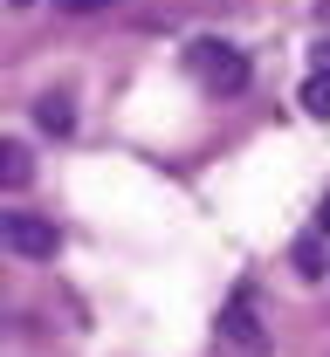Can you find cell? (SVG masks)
<instances>
[{"mask_svg":"<svg viewBox=\"0 0 330 357\" xmlns=\"http://www.w3.org/2000/svg\"><path fill=\"white\" fill-rule=\"evenodd\" d=\"M35 124H42L48 137H69L76 131V103H69V96H42V103H35Z\"/></svg>","mask_w":330,"mask_h":357,"instance_id":"cell-4","label":"cell"},{"mask_svg":"<svg viewBox=\"0 0 330 357\" xmlns=\"http://www.w3.org/2000/svg\"><path fill=\"white\" fill-rule=\"evenodd\" d=\"M296 268H303V275H317V268H324V261H317V241H296Z\"/></svg>","mask_w":330,"mask_h":357,"instance_id":"cell-7","label":"cell"},{"mask_svg":"<svg viewBox=\"0 0 330 357\" xmlns=\"http://www.w3.org/2000/svg\"><path fill=\"white\" fill-rule=\"evenodd\" d=\"M7 248L21 255V261H55V248H62V234L35 213H7Z\"/></svg>","mask_w":330,"mask_h":357,"instance_id":"cell-2","label":"cell"},{"mask_svg":"<svg viewBox=\"0 0 330 357\" xmlns=\"http://www.w3.org/2000/svg\"><path fill=\"white\" fill-rule=\"evenodd\" d=\"M62 7H69V14H103L110 0H62Z\"/></svg>","mask_w":330,"mask_h":357,"instance_id":"cell-9","label":"cell"},{"mask_svg":"<svg viewBox=\"0 0 330 357\" xmlns=\"http://www.w3.org/2000/svg\"><path fill=\"white\" fill-rule=\"evenodd\" d=\"M310 62H317V76H330V35H324V42H310Z\"/></svg>","mask_w":330,"mask_h":357,"instance_id":"cell-8","label":"cell"},{"mask_svg":"<svg viewBox=\"0 0 330 357\" xmlns=\"http://www.w3.org/2000/svg\"><path fill=\"white\" fill-rule=\"evenodd\" d=\"M303 110L330 124V76H317V69H310V83H303Z\"/></svg>","mask_w":330,"mask_h":357,"instance_id":"cell-6","label":"cell"},{"mask_svg":"<svg viewBox=\"0 0 330 357\" xmlns=\"http://www.w3.org/2000/svg\"><path fill=\"white\" fill-rule=\"evenodd\" d=\"M220 330H227V344H241L248 357H269V337H262V323H255V296H234L227 316H220Z\"/></svg>","mask_w":330,"mask_h":357,"instance_id":"cell-3","label":"cell"},{"mask_svg":"<svg viewBox=\"0 0 330 357\" xmlns=\"http://www.w3.org/2000/svg\"><path fill=\"white\" fill-rule=\"evenodd\" d=\"M317 234H330V192H324V206H317Z\"/></svg>","mask_w":330,"mask_h":357,"instance_id":"cell-10","label":"cell"},{"mask_svg":"<svg viewBox=\"0 0 330 357\" xmlns=\"http://www.w3.org/2000/svg\"><path fill=\"white\" fill-rule=\"evenodd\" d=\"M186 69L200 76L207 96H241V89H248V55H241L234 42H220V35L186 42Z\"/></svg>","mask_w":330,"mask_h":357,"instance_id":"cell-1","label":"cell"},{"mask_svg":"<svg viewBox=\"0 0 330 357\" xmlns=\"http://www.w3.org/2000/svg\"><path fill=\"white\" fill-rule=\"evenodd\" d=\"M21 178H28V151H21V144H14V137H7V144H0V185H7V192H14V185H21Z\"/></svg>","mask_w":330,"mask_h":357,"instance_id":"cell-5","label":"cell"}]
</instances>
